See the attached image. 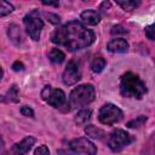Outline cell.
Returning <instances> with one entry per match:
<instances>
[{"instance_id": "obj_28", "label": "cell", "mask_w": 155, "mask_h": 155, "mask_svg": "<svg viewBox=\"0 0 155 155\" xmlns=\"http://www.w3.org/2000/svg\"><path fill=\"white\" fill-rule=\"evenodd\" d=\"M42 5H46V6H54V7H58L59 6V2L56 1V2H52V1H42Z\"/></svg>"}, {"instance_id": "obj_6", "label": "cell", "mask_w": 155, "mask_h": 155, "mask_svg": "<svg viewBox=\"0 0 155 155\" xmlns=\"http://www.w3.org/2000/svg\"><path fill=\"white\" fill-rule=\"evenodd\" d=\"M124 117V113L122 110L113 104V103H105L98 113V120L103 124V125H114L119 121H121Z\"/></svg>"}, {"instance_id": "obj_12", "label": "cell", "mask_w": 155, "mask_h": 155, "mask_svg": "<svg viewBox=\"0 0 155 155\" xmlns=\"http://www.w3.org/2000/svg\"><path fill=\"white\" fill-rule=\"evenodd\" d=\"M80 18L82 19L84 23L88 24V25H96L101 22V16L96 10H85L84 12H81Z\"/></svg>"}, {"instance_id": "obj_21", "label": "cell", "mask_w": 155, "mask_h": 155, "mask_svg": "<svg viewBox=\"0 0 155 155\" xmlns=\"http://www.w3.org/2000/svg\"><path fill=\"white\" fill-rule=\"evenodd\" d=\"M13 11V5L5 1V0H0V17L7 16Z\"/></svg>"}, {"instance_id": "obj_13", "label": "cell", "mask_w": 155, "mask_h": 155, "mask_svg": "<svg viewBox=\"0 0 155 155\" xmlns=\"http://www.w3.org/2000/svg\"><path fill=\"white\" fill-rule=\"evenodd\" d=\"M7 34H8V38L10 40L15 44V45H21L22 40H23V36H22V31H21V28L16 24H11L8 27V30H7Z\"/></svg>"}, {"instance_id": "obj_1", "label": "cell", "mask_w": 155, "mask_h": 155, "mask_svg": "<svg viewBox=\"0 0 155 155\" xmlns=\"http://www.w3.org/2000/svg\"><path fill=\"white\" fill-rule=\"evenodd\" d=\"M51 40L53 44L63 46L70 52H75L92 45L94 34L81 22L70 21L56 29L51 35Z\"/></svg>"}, {"instance_id": "obj_10", "label": "cell", "mask_w": 155, "mask_h": 155, "mask_svg": "<svg viewBox=\"0 0 155 155\" xmlns=\"http://www.w3.org/2000/svg\"><path fill=\"white\" fill-rule=\"evenodd\" d=\"M34 144H35V138L31 136H28L23 138L21 142L15 143L12 148L8 151H6L4 155H25Z\"/></svg>"}, {"instance_id": "obj_25", "label": "cell", "mask_w": 155, "mask_h": 155, "mask_svg": "<svg viewBox=\"0 0 155 155\" xmlns=\"http://www.w3.org/2000/svg\"><path fill=\"white\" fill-rule=\"evenodd\" d=\"M144 31H145V35H147V38H148V39L154 40V25H153V24H150V25L145 27Z\"/></svg>"}, {"instance_id": "obj_4", "label": "cell", "mask_w": 155, "mask_h": 155, "mask_svg": "<svg viewBox=\"0 0 155 155\" xmlns=\"http://www.w3.org/2000/svg\"><path fill=\"white\" fill-rule=\"evenodd\" d=\"M41 98L56 109H61L63 111L69 110V108H68L69 103L67 102V96L59 88H53L51 86H45L41 91Z\"/></svg>"}, {"instance_id": "obj_17", "label": "cell", "mask_w": 155, "mask_h": 155, "mask_svg": "<svg viewBox=\"0 0 155 155\" xmlns=\"http://www.w3.org/2000/svg\"><path fill=\"white\" fill-rule=\"evenodd\" d=\"M105 64H107V62L103 57H94L91 62V69H92L93 73L98 74L105 68Z\"/></svg>"}, {"instance_id": "obj_23", "label": "cell", "mask_w": 155, "mask_h": 155, "mask_svg": "<svg viewBox=\"0 0 155 155\" xmlns=\"http://www.w3.org/2000/svg\"><path fill=\"white\" fill-rule=\"evenodd\" d=\"M21 114L22 115H24V116H29V117H34V110L30 108V107H28V105H23L22 108H21Z\"/></svg>"}, {"instance_id": "obj_20", "label": "cell", "mask_w": 155, "mask_h": 155, "mask_svg": "<svg viewBox=\"0 0 155 155\" xmlns=\"http://www.w3.org/2000/svg\"><path fill=\"white\" fill-rule=\"evenodd\" d=\"M117 5H120L122 7V10L125 11H132L134 10L137 6H139V1H125V0H117L116 1Z\"/></svg>"}, {"instance_id": "obj_8", "label": "cell", "mask_w": 155, "mask_h": 155, "mask_svg": "<svg viewBox=\"0 0 155 155\" xmlns=\"http://www.w3.org/2000/svg\"><path fill=\"white\" fill-rule=\"evenodd\" d=\"M69 147L76 154H84V155H96L97 154L96 145L90 139H87L85 137L73 139L69 143Z\"/></svg>"}, {"instance_id": "obj_16", "label": "cell", "mask_w": 155, "mask_h": 155, "mask_svg": "<svg viewBox=\"0 0 155 155\" xmlns=\"http://www.w3.org/2000/svg\"><path fill=\"white\" fill-rule=\"evenodd\" d=\"M0 101H2V102H13V103H17L19 99H18V91H17L16 85L11 86V88L7 91L6 96H0Z\"/></svg>"}, {"instance_id": "obj_3", "label": "cell", "mask_w": 155, "mask_h": 155, "mask_svg": "<svg viewBox=\"0 0 155 155\" xmlns=\"http://www.w3.org/2000/svg\"><path fill=\"white\" fill-rule=\"evenodd\" d=\"M96 90L91 84H84L75 87L69 96V107L71 108H81L88 105L94 101Z\"/></svg>"}, {"instance_id": "obj_19", "label": "cell", "mask_w": 155, "mask_h": 155, "mask_svg": "<svg viewBox=\"0 0 155 155\" xmlns=\"http://www.w3.org/2000/svg\"><path fill=\"white\" fill-rule=\"evenodd\" d=\"M145 121H147V116L139 115V116H137L136 119H133V120H131L130 122H127L126 126H127L128 128H139L140 126L144 125Z\"/></svg>"}, {"instance_id": "obj_15", "label": "cell", "mask_w": 155, "mask_h": 155, "mask_svg": "<svg viewBox=\"0 0 155 155\" xmlns=\"http://www.w3.org/2000/svg\"><path fill=\"white\" fill-rule=\"evenodd\" d=\"M48 58H50V61L52 62V63H54V64H61V63H63L64 62V59H65V54L59 50V48H51L50 50V52H48Z\"/></svg>"}, {"instance_id": "obj_2", "label": "cell", "mask_w": 155, "mask_h": 155, "mask_svg": "<svg viewBox=\"0 0 155 155\" xmlns=\"http://www.w3.org/2000/svg\"><path fill=\"white\" fill-rule=\"evenodd\" d=\"M148 88L144 81L136 74L128 71L124 74L120 79V93L124 97L127 98H137L140 99L145 93Z\"/></svg>"}, {"instance_id": "obj_7", "label": "cell", "mask_w": 155, "mask_h": 155, "mask_svg": "<svg viewBox=\"0 0 155 155\" xmlns=\"http://www.w3.org/2000/svg\"><path fill=\"white\" fill-rule=\"evenodd\" d=\"M131 142H133V138L131 134H128L126 131L116 128L114 130L108 138V147L110 148L111 151L117 153L121 151L125 147H127Z\"/></svg>"}, {"instance_id": "obj_14", "label": "cell", "mask_w": 155, "mask_h": 155, "mask_svg": "<svg viewBox=\"0 0 155 155\" xmlns=\"http://www.w3.org/2000/svg\"><path fill=\"white\" fill-rule=\"evenodd\" d=\"M91 115H92V110L88 109V108H85V109H81L74 117V121L75 124L78 125H85L87 124V121L91 119Z\"/></svg>"}, {"instance_id": "obj_22", "label": "cell", "mask_w": 155, "mask_h": 155, "mask_svg": "<svg viewBox=\"0 0 155 155\" xmlns=\"http://www.w3.org/2000/svg\"><path fill=\"white\" fill-rule=\"evenodd\" d=\"M34 155H50V150L45 144H42V145H40L35 149Z\"/></svg>"}, {"instance_id": "obj_26", "label": "cell", "mask_w": 155, "mask_h": 155, "mask_svg": "<svg viewBox=\"0 0 155 155\" xmlns=\"http://www.w3.org/2000/svg\"><path fill=\"white\" fill-rule=\"evenodd\" d=\"M48 18H51L50 21L52 22V23H54V24H57V23H59V17L57 16V15H53V13H50V12H46L45 13Z\"/></svg>"}, {"instance_id": "obj_11", "label": "cell", "mask_w": 155, "mask_h": 155, "mask_svg": "<svg viewBox=\"0 0 155 155\" xmlns=\"http://www.w3.org/2000/svg\"><path fill=\"white\" fill-rule=\"evenodd\" d=\"M107 50L113 53H122L128 50V42L122 38H116L108 42Z\"/></svg>"}, {"instance_id": "obj_18", "label": "cell", "mask_w": 155, "mask_h": 155, "mask_svg": "<svg viewBox=\"0 0 155 155\" xmlns=\"http://www.w3.org/2000/svg\"><path fill=\"white\" fill-rule=\"evenodd\" d=\"M85 132L90 138H93V139H101L104 136V132L101 128H98V127H96L93 125H88L85 128Z\"/></svg>"}, {"instance_id": "obj_27", "label": "cell", "mask_w": 155, "mask_h": 155, "mask_svg": "<svg viewBox=\"0 0 155 155\" xmlns=\"http://www.w3.org/2000/svg\"><path fill=\"white\" fill-rule=\"evenodd\" d=\"M12 69H13L15 71H19V70H23V69H24V65H23V63H21V62L17 61V62L13 63Z\"/></svg>"}, {"instance_id": "obj_29", "label": "cell", "mask_w": 155, "mask_h": 155, "mask_svg": "<svg viewBox=\"0 0 155 155\" xmlns=\"http://www.w3.org/2000/svg\"><path fill=\"white\" fill-rule=\"evenodd\" d=\"M2 74H4V71H2V68L0 67V80H1V78H2Z\"/></svg>"}, {"instance_id": "obj_9", "label": "cell", "mask_w": 155, "mask_h": 155, "mask_svg": "<svg viewBox=\"0 0 155 155\" xmlns=\"http://www.w3.org/2000/svg\"><path fill=\"white\" fill-rule=\"evenodd\" d=\"M81 79V69L80 64L76 59H71L68 62L64 71H63V82L67 86H71L76 84Z\"/></svg>"}, {"instance_id": "obj_24", "label": "cell", "mask_w": 155, "mask_h": 155, "mask_svg": "<svg viewBox=\"0 0 155 155\" xmlns=\"http://www.w3.org/2000/svg\"><path fill=\"white\" fill-rule=\"evenodd\" d=\"M111 34L113 35H116V34H127V30L121 27V25H115L111 28Z\"/></svg>"}, {"instance_id": "obj_5", "label": "cell", "mask_w": 155, "mask_h": 155, "mask_svg": "<svg viewBox=\"0 0 155 155\" xmlns=\"http://www.w3.org/2000/svg\"><path fill=\"white\" fill-rule=\"evenodd\" d=\"M23 23H24L25 30L29 34V36L34 41L40 40V34L44 28V21L41 18L40 11L35 8V10H31L30 12H28L23 18Z\"/></svg>"}]
</instances>
